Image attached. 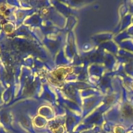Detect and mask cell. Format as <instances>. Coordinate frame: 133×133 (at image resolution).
Returning a JSON list of instances; mask_svg holds the SVG:
<instances>
[{
	"mask_svg": "<svg viewBox=\"0 0 133 133\" xmlns=\"http://www.w3.org/2000/svg\"><path fill=\"white\" fill-rule=\"evenodd\" d=\"M131 87H132V90H133V83L132 84V85H131Z\"/></svg>",
	"mask_w": 133,
	"mask_h": 133,
	"instance_id": "cell-3",
	"label": "cell"
},
{
	"mask_svg": "<svg viewBox=\"0 0 133 133\" xmlns=\"http://www.w3.org/2000/svg\"><path fill=\"white\" fill-rule=\"evenodd\" d=\"M123 114L125 117H129L133 114V108L129 105L124 107L123 110Z\"/></svg>",
	"mask_w": 133,
	"mask_h": 133,
	"instance_id": "cell-1",
	"label": "cell"
},
{
	"mask_svg": "<svg viewBox=\"0 0 133 133\" xmlns=\"http://www.w3.org/2000/svg\"><path fill=\"white\" fill-rule=\"evenodd\" d=\"M115 133H125V129L122 126H117L115 128Z\"/></svg>",
	"mask_w": 133,
	"mask_h": 133,
	"instance_id": "cell-2",
	"label": "cell"
}]
</instances>
